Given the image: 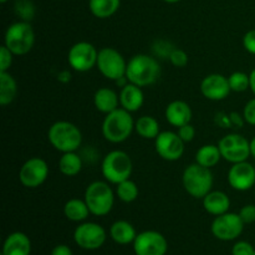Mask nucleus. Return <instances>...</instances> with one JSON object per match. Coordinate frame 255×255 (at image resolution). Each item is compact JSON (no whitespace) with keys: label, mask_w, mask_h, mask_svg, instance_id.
Returning <instances> with one entry per match:
<instances>
[{"label":"nucleus","mask_w":255,"mask_h":255,"mask_svg":"<svg viewBox=\"0 0 255 255\" xmlns=\"http://www.w3.org/2000/svg\"><path fill=\"white\" fill-rule=\"evenodd\" d=\"M161 76V66L156 57L147 54L134 55L127 62L126 77L139 87L153 85Z\"/></svg>","instance_id":"f257e3e1"},{"label":"nucleus","mask_w":255,"mask_h":255,"mask_svg":"<svg viewBox=\"0 0 255 255\" xmlns=\"http://www.w3.org/2000/svg\"><path fill=\"white\" fill-rule=\"evenodd\" d=\"M134 122L131 112L119 107L105 117L102 122V136L111 143H122L127 141L134 131Z\"/></svg>","instance_id":"f03ea898"},{"label":"nucleus","mask_w":255,"mask_h":255,"mask_svg":"<svg viewBox=\"0 0 255 255\" xmlns=\"http://www.w3.org/2000/svg\"><path fill=\"white\" fill-rule=\"evenodd\" d=\"M47 139L50 144L61 153L76 152L81 147L82 133L76 125L69 121H57L50 126Z\"/></svg>","instance_id":"7ed1b4c3"},{"label":"nucleus","mask_w":255,"mask_h":255,"mask_svg":"<svg viewBox=\"0 0 255 255\" xmlns=\"http://www.w3.org/2000/svg\"><path fill=\"white\" fill-rule=\"evenodd\" d=\"M133 163L128 153L121 149H114L104 157L101 162V173L105 181L117 186L131 177Z\"/></svg>","instance_id":"20e7f679"},{"label":"nucleus","mask_w":255,"mask_h":255,"mask_svg":"<svg viewBox=\"0 0 255 255\" xmlns=\"http://www.w3.org/2000/svg\"><path fill=\"white\" fill-rule=\"evenodd\" d=\"M84 199L92 216L105 217L114 208L115 192L107 181H95L87 186Z\"/></svg>","instance_id":"39448f33"},{"label":"nucleus","mask_w":255,"mask_h":255,"mask_svg":"<svg viewBox=\"0 0 255 255\" xmlns=\"http://www.w3.org/2000/svg\"><path fill=\"white\" fill-rule=\"evenodd\" d=\"M182 183L189 196L196 199H203L213 188V173L211 168L198 163L189 164L183 172Z\"/></svg>","instance_id":"423d86ee"},{"label":"nucleus","mask_w":255,"mask_h":255,"mask_svg":"<svg viewBox=\"0 0 255 255\" xmlns=\"http://www.w3.org/2000/svg\"><path fill=\"white\" fill-rule=\"evenodd\" d=\"M35 44V32L29 21H16L5 31L4 45L15 55L22 56L31 51Z\"/></svg>","instance_id":"0eeeda50"},{"label":"nucleus","mask_w":255,"mask_h":255,"mask_svg":"<svg viewBox=\"0 0 255 255\" xmlns=\"http://www.w3.org/2000/svg\"><path fill=\"white\" fill-rule=\"evenodd\" d=\"M96 67L102 76L116 81L126 76L127 62L119 50L114 47H102L99 51Z\"/></svg>","instance_id":"6e6552de"},{"label":"nucleus","mask_w":255,"mask_h":255,"mask_svg":"<svg viewBox=\"0 0 255 255\" xmlns=\"http://www.w3.org/2000/svg\"><path fill=\"white\" fill-rule=\"evenodd\" d=\"M218 147L222 158L232 164L247 161L252 156L251 142L239 133H228L222 137Z\"/></svg>","instance_id":"1a4fd4ad"},{"label":"nucleus","mask_w":255,"mask_h":255,"mask_svg":"<svg viewBox=\"0 0 255 255\" xmlns=\"http://www.w3.org/2000/svg\"><path fill=\"white\" fill-rule=\"evenodd\" d=\"M244 226L246 224L242 221L239 213L227 212V213L217 216L214 218V221L212 222L211 231L212 234L219 241L231 242L236 241L237 238L241 237V234L243 233Z\"/></svg>","instance_id":"9d476101"},{"label":"nucleus","mask_w":255,"mask_h":255,"mask_svg":"<svg viewBox=\"0 0 255 255\" xmlns=\"http://www.w3.org/2000/svg\"><path fill=\"white\" fill-rule=\"evenodd\" d=\"M99 51L87 41H79L72 45L67 54V62L70 67L77 72H87L97 64Z\"/></svg>","instance_id":"9b49d317"},{"label":"nucleus","mask_w":255,"mask_h":255,"mask_svg":"<svg viewBox=\"0 0 255 255\" xmlns=\"http://www.w3.org/2000/svg\"><path fill=\"white\" fill-rule=\"evenodd\" d=\"M106 239L107 234L104 227L94 222L80 223L74 232L75 243L85 251H96L101 248Z\"/></svg>","instance_id":"f8f14e48"},{"label":"nucleus","mask_w":255,"mask_h":255,"mask_svg":"<svg viewBox=\"0 0 255 255\" xmlns=\"http://www.w3.org/2000/svg\"><path fill=\"white\" fill-rule=\"evenodd\" d=\"M49 177V166L40 157H31L24 162L19 171V181L26 188H37Z\"/></svg>","instance_id":"ddd939ff"},{"label":"nucleus","mask_w":255,"mask_h":255,"mask_svg":"<svg viewBox=\"0 0 255 255\" xmlns=\"http://www.w3.org/2000/svg\"><path fill=\"white\" fill-rule=\"evenodd\" d=\"M132 244L136 255H166L168 251V242L157 231L141 232Z\"/></svg>","instance_id":"4468645a"},{"label":"nucleus","mask_w":255,"mask_h":255,"mask_svg":"<svg viewBox=\"0 0 255 255\" xmlns=\"http://www.w3.org/2000/svg\"><path fill=\"white\" fill-rule=\"evenodd\" d=\"M154 149L162 159L176 162L184 153V142L177 132L162 131L154 139Z\"/></svg>","instance_id":"2eb2a0df"},{"label":"nucleus","mask_w":255,"mask_h":255,"mask_svg":"<svg viewBox=\"0 0 255 255\" xmlns=\"http://www.w3.org/2000/svg\"><path fill=\"white\" fill-rule=\"evenodd\" d=\"M228 183L239 192L252 189L255 184V167L248 161L232 164L228 171Z\"/></svg>","instance_id":"dca6fc26"},{"label":"nucleus","mask_w":255,"mask_h":255,"mask_svg":"<svg viewBox=\"0 0 255 255\" xmlns=\"http://www.w3.org/2000/svg\"><path fill=\"white\" fill-rule=\"evenodd\" d=\"M201 92L207 100L223 101L232 92L228 77L222 74L207 75L201 82Z\"/></svg>","instance_id":"f3484780"},{"label":"nucleus","mask_w":255,"mask_h":255,"mask_svg":"<svg viewBox=\"0 0 255 255\" xmlns=\"http://www.w3.org/2000/svg\"><path fill=\"white\" fill-rule=\"evenodd\" d=\"M192 116H193V112H192L191 106L182 100L169 102L164 111V117H166L167 122L177 128L183 125L191 124Z\"/></svg>","instance_id":"a211bd4d"},{"label":"nucleus","mask_w":255,"mask_h":255,"mask_svg":"<svg viewBox=\"0 0 255 255\" xmlns=\"http://www.w3.org/2000/svg\"><path fill=\"white\" fill-rule=\"evenodd\" d=\"M144 94L142 87L133 84H127L120 91V106L128 112H136L143 106Z\"/></svg>","instance_id":"6ab92c4d"},{"label":"nucleus","mask_w":255,"mask_h":255,"mask_svg":"<svg viewBox=\"0 0 255 255\" xmlns=\"http://www.w3.org/2000/svg\"><path fill=\"white\" fill-rule=\"evenodd\" d=\"M31 242L22 232H14L6 237L2 246L1 255H30Z\"/></svg>","instance_id":"aec40b11"},{"label":"nucleus","mask_w":255,"mask_h":255,"mask_svg":"<svg viewBox=\"0 0 255 255\" xmlns=\"http://www.w3.org/2000/svg\"><path fill=\"white\" fill-rule=\"evenodd\" d=\"M202 201L207 213L214 217L227 213L231 208V199L228 194L222 191H211Z\"/></svg>","instance_id":"412c9836"},{"label":"nucleus","mask_w":255,"mask_h":255,"mask_svg":"<svg viewBox=\"0 0 255 255\" xmlns=\"http://www.w3.org/2000/svg\"><path fill=\"white\" fill-rule=\"evenodd\" d=\"M94 105L101 114H110L120 107V95L110 87H100L94 95Z\"/></svg>","instance_id":"4be33fe9"},{"label":"nucleus","mask_w":255,"mask_h":255,"mask_svg":"<svg viewBox=\"0 0 255 255\" xmlns=\"http://www.w3.org/2000/svg\"><path fill=\"white\" fill-rule=\"evenodd\" d=\"M110 236L115 243L120 246H128L133 243L137 233L134 227L127 221H117L110 228Z\"/></svg>","instance_id":"5701e85b"},{"label":"nucleus","mask_w":255,"mask_h":255,"mask_svg":"<svg viewBox=\"0 0 255 255\" xmlns=\"http://www.w3.org/2000/svg\"><path fill=\"white\" fill-rule=\"evenodd\" d=\"M64 214L69 221L81 223V222L86 221L91 213H90V209L85 199L72 198L65 203Z\"/></svg>","instance_id":"b1692460"},{"label":"nucleus","mask_w":255,"mask_h":255,"mask_svg":"<svg viewBox=\"0 0 255 255\" xmlns=\"http://www.w3.org/2000/svg\"><path fill=\"white\" fill-rule=\"evenodd\" d=\"M82 164V157L79 153L66 152L59 159V171L66 177H75L81 172Z\"/></svg>","instance_id":"393cba45"},{"label":"nucleus","mask_w":255,"mask_h":255,"mask_svg":"<svg viewBox=\"0 0 255 255\" xmlns=\"http://www.w3.org/2000/svg\"><path fill=\"white\" fill-rule=\"evenodd\" d=\"M17 95L16 80L9 72H0V105L7 106Z\"/></svg>","instance_id":"a878e982"},{"label":"nucleus","mask_w":255,"mask_h":255,"mask_svg":"<svg viewBox=\"0 0 255 255\" xmlns=\"http://www.w3.org/2000/svg\"><path fill=\"white\" fill-rule=\"evenodd\" d=\"M134 131L139 137L144 139H156V137L161 133L159 124L153 116H141L134 122Z\"/></svg>","instance_id":"bb28decb"},{"label":"nucleus","mask_w":255,"mask_h":255,"mask_svg":"<svg viewBox=\"0 0 255 255\" xmlns=\"http://www.w3.org/2000/svg\"><path fill=\"white\" fill-rule=\"evenodd\" d=\"M221 159L222 154L221 151H219L218 144L217 146L216 144H204L196 153V163L207 167V168H212V167L217 166Z\"/></svg>","instance_id":"cd10ccee"},{"label":"nucleus","mask_w":255,"mask_h":255,"mask_svg":"<svg viewBox=\"0 0 255 255\" xmlns=\"http://www.w3.org/2000/svg\"><path fill=\"white\" fill-rule=\"evenodd\" d=\"M121 0H90L89 7L92 15L99 19L111 17L119 10Z\"/></svg>","instance_id":"c85d7f7f"},{"label":"nucleus","mask_w":255,"mask_h":255,"mask_svg":"<svg viewBox=\"0 0 255 255\" xmlns=\"http://www.w3.org/2000/svg\"><path fill=\"white\" fill-rule=\"evenodd\" d=\"M138 194V186L131 178L126 179V181L121 182V183H119L116 186V196L124 203H132V202L136 201Z\"/></svg>","instance_id":"c756f323"},{"label":"nucleus","mask_w":255,"mask_h":255,"mask_svg":"<svg viewBox=\"0 0 255 255\" xmlns=\"http://www.w3.org/2000/svg\"><path fill=\"white\" fill-rule=\"evenodd\" d=\"M229 86L234 92H244L251 89V79L249 75L243 71H236L229 75L228 77Z\"/></svg>","instance_id":"7c9ffc66"},{"label":"nucleus","mask_w":255,"mask_h":255,"mask_svg":"<svg viewBox=\"0 0 255 255\" xmlns=\"http://www.w3.org/2000/svg\"><path fill=\"white\" fill-rule=\"evenodd\" d=\"M15 14L24 21H30L35 15V6L31 0H15Z\"/></svg>","instance_id":"2f4dec72"},{"label":"nucleus","mask_w":255,"mask_h":255,"mask_svg":"<svg viewBox=\"0 0 255 255\" xmlns=\"http://www.w3.org/2000/svg\"><path fill=\"white\" fill-rule=\"evenodd\" d=\"M168 60L171 61V64L173 65V66L179 67V69H182V67H186L187 64H188V61H189L188 55H187V52L182 49L172 50V52L169 54V56H168Z\"/></svg>","instance_id":"473e14b6"},{"label":"nucleus","mask_w":255,"mask_h":255,"mask_svg":"<svg viewBox=\"0 0 255 255\" xmlns=\"http://www.w3.org/2000/svg\"><path fill=\"white\" fill-rule=\"evenodd\" d=\"M12 56H15L5 45L0 47V72L9 71L12 64Z\"/></svg>","instance_id":"72a5a7b5"},{"label":"nucleus","mask_w":255,"mask_h":255,"mask_svg":"<svg viewBox=\"0 0 255 255\" xmlns=\"http://www.w3.org/2000/svg\"><path fill=\"white\" fill-rule=\"evenodd\" d=\"M255 248L249 242L239 241L232 248V255H254Z\"/></svg>","instance_id":"f704fd0d"},{"label":"nucleus","mask_w":255,"mask_h":255,"mask_svg":"<svg viewBox=\"0 0 255 255\" xmlns=\"http://www.w3.org/2000/svg\"><path fill=\"white\" fill-rule=\"evenodd\" d=\"M177 133L181 137L182 141H183L184 143H187V142H192L194 139V137H196V128H194V126H192L191 124H187L178 127Z\"/></svg>","instance_id":"c9c22d12"},{"label":"nucleus","mask_w":255,"mask_h":255,"mask_svg":"<svg viewBox=\"0 0 255 255\" xmlns=\"http://www.w3.org/2000/svg\"><path fill=\"white\" fill-rule=\"evenodd\" d=\"M243 117L246 120V124L255 126V97L249 100L243 110Z\"/></svg>","instance_id":"e433bc0d"},{"label":"nucleus","mask_w":255,"mask_h":255,"mask_svg":"<svg viewBox=\"0 0 255 255\" xmlns=\"http://www.w3.org/2000/svg\"><path fill=\"white\" fill-rule=\"evenodd\" d=\"M242 221L244 224H252L255 222V204H247L239 211Z\"/></svg>","instance_id":"4c0bfd02"},{"label":"nucleus","mask_w":255,"mask_h":255,"mask_svg":"<svg viewBox=\"0 0 255 255\" xmlns=\"http://www.w3.org/2000/svg\"><path fill=\"white\" fill-rule=\"evenodd\" d=\"M243 46L249 54L255 55V29L246 32L243 37Z\"/></svg>","instance_id":"58836bf2"},{"label":"nucleus","mask_w":255,"mask_h":255,"mask_svg":"<svg viewBox=\"0 0 255 255\" xmlns=\"http://www.w3.org/2000/svg\"><path fill=\"white\" fill-rule=\"evenodd\" d=\"M216 122L219 125V126L223 127V128H228V127H233V126H232L231 117H229V115L224 114V112H219V114H217V116H216Z\"/></svg>","instance_id":"ea45409f"},{"label":"nucleus","mask_w":255,"mask_h":255,"mask_svg":"<svg viewBox=\"0 0 255 255\" xmlns=\"http://www.w3.org/2000/svg\"><path fill=\"white\" fill-rule=\"evenodd\" d=\"M50 255H74L72 254L71 248L66 244H59V246L55 247L51 251V254Z\"/></svg>","instance_id":"a19ab883"},{"label":"nucleus","mask_w":255,"mask_h":255,"mask_svg":"<svg viewBox=\"0 0 255 255\" xmlns=\"http://www.w3.org/2000/svg\"><path fill=\"white\" fill-rule=\"evenodd\" d=\"M229 117H231L232 126L233 127H239V128H241L244 125V122H246L244 117L241 116L238 112H231V114H229Z\"/></svg>","instance_id":"79ce46f5"},{"label":"nucleus","mask_w":255,"mask_h":255,"mask_svg":"<svg viewBox=\"0 0 255 255\" xmlns=\"http://www.w3.org/2000/svg\"><path fill=\"white\" fill-rule=\"evenodd\" d=\"M57 80L62 84H67V82L71 81V72L67 71V70H62L60 71V74L57 75Z\"/></svg>","instance_id":"37998d69"},{"label":"nucleus","mask_w":255,"mask_h":255,"mask_svg":"<svg viewBox=\"0 0 255 255\" xmlns=\"http://www.w3.org/2000/svg\"><path fill=\"white\" fill-rule=\"evenodd\" d=\"M249 79H251V90L255 95V69L252 70V72L249 74Z\"/></svg>","instance_id":"c03bdc74"},{"label":"nucleus","mask_w":255,"mask_h":255,"mask_svg":"<svg viewBox=\"0 0 255 255\" xmlns=\"http://www.w3.org/2000/svg\"><path fill=\"white\" fill-rule=\"evenodd\" d=\"M251 153H252V157H254L255 158V137L251 141Z\"/></svg>","instance_id":"a18cd8bd"},{"label":"nucleus","mask_w":255,"mask_h":255,"mask_svg":"<svg viewBox=\"0 0 255 255\" xmlns=\"http://www.w3.org/2000/svg\"><path fill=\"white\" fill-rule=\"evenodd\" d=\"M163 1L169 2V4H174V2H178V1H181V0H163Z\"/></svg>","instance_id":"49530a36"},{"label":"nucleus","mask_w":255,"mask_h":255,"mask_svg":"<svg viewBox=\"0 0 255 255\" xmlns=\"http://www.w3.org/2000/svg\"><path fill=\"white\" fill-rule=\"evenodd\" d=\"M6 1H7V0H0V2H1V4H5Z\"/></svg>","instance_id":"de8ad7c7"},{"label":"nucleus","mask_w":255,"mask_h":255,"mask_svg":"<svg viewBox=\"0 0 255 255\" xmlns=\"http://www.w3.org/2000/svg\"><path fill=\"white\" fill-rule=\"evenodd\" d=\"M254 255H255V252H254Z\"/></svg>","instance_id":"09e8293b"}]
</instances>
